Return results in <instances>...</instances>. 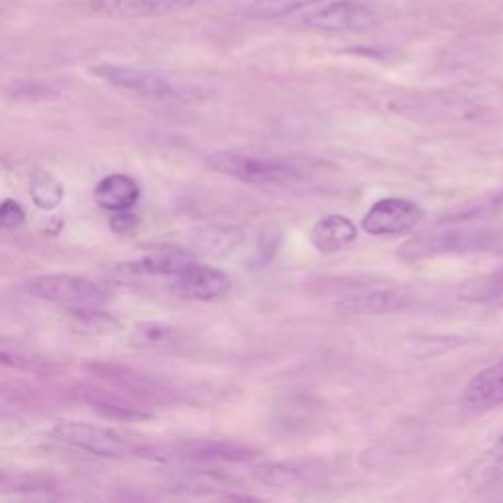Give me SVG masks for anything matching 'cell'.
Returning a JSON list of instances; mask_svg holds the SVG:
<instances>
[{
	"label": "cell",
	"instance_id": "cell-1",
	"mask_svg": "<svg viewBox=\"0 0 503 503\" xmlns=\"http://www.w3.org/2000/svg\"><path fill=\"white\" fill-rule=\"evenodd\" d=\"M207 163L226 178L256 187H293L309 178V168L297 159L252 154L242 149L212 152Z\"/></svg>",
	"mask_w": 503,
	"mask_h": 503
},
{
	"label": "cell",
	"instance_id": "cell-13",
	"mask_svg": "<svg viewBox=\"0 0 503 503\" xmlns=\"http://www.w3.org/2000/svg\"><path fill=\"white\" fill-rule=\"evenodd\" d=\"M197 3L199 0H91V6L112 16L146 18L187 10Z\"/></svg>",
	"mask_w": 503,
	"mask_h": 503
},
{
	"label": "cell",
	"instance_id": "cell-20",
	"mask_svg": "<svg viewBox=\"0 0 503 503\" xmlns=\"http://www.w3.org/2000/svg\"><path fill=\"white\" fill-rule=\"evenodd\" d=\"M317 3H323V0H252V3L244 8V15L248 18L272 20V18H282L297 8H305Z\"/></svg>",
	"mask_w": 503,
	"mask_h": 503
},
{
	"label": "cell",
	"instance_id": "cell-15",
	"mask_svg": "<svg viewBox=\"0 0 503 503\" xmlns=\"http://www.w3.org/2000/svg\"><path fill=\"white\" fill-rule=\"evenodd\" d=\"M77 397L83 404L95 407L98 413L118 421H142L149 417V415L140 405H136L132 399H126L120 394L108 392V389L103 387H79Z\"/></svg>",
	"mask_w": 503,
	"mask_h": 503
},
{
	"label": "cell",
	"instance_id": "cell-23",
	"mask_svg": "<svg viewBox=\"0 0 503 503\" xmlns=\"http://www.w3.org/2000/svg\"><path fill=\"white\" fill-rule=\"evenodd\" d=\"M24 219H26V212L16 200L6 199L0 203V226L3 229H18Z\"/></svg>",
	"mask_w": 503,
	"mask_h": 503
},
{
	"label": "cell",
	"instance_id": "cell-21",
	"mask_svg": "<svg viewBox=\"0 0 503 503\" xmlns=\"http://www.w3.org/2000/svg\"><path fill=\"white\" fill-rule=\"evenodd\" d=\"M0 366L24 372H46V362L15 343L0 341Z\"/></svg>",
	"mask_w": 503,
	"mask_h": 503
},
{
	"label": "cell",
	"instance_id": "cell-4",
	"mask_svg": "<svg viewBox=\"0 0 503 503\" xmlns=\"http://www.w3.org/2000/svg\"><path fill=\"white\" fill-rule=\"evenodd\" d=\"M492 242L494 234L488 231L450 229L411 238L397 250V256L404 262H423L438 256L474 254V252L488 250Z\"/></svg>",
	"mask_w": 503,
	"mask_h": 503
},
{
	"label": "cell",
	"instance_id": "cell-5",
	"mask_svg": "<svg viewBox=\"0 0 503 503\" xmlns=\"http://www.w3.org/2000/svg\"><path fill=\"white\" fill-rule=\"evenodd\" d=\"M91 73L120 91L136 93L146 98H187L189 95L183 87L148 69L118 66V63H100L91 69Z\"/></svg>",
	"mask_w": 503,
	"mask_h": 503
},
{
	"label": "cell",
	"instance_id": "cell-19",
	"mask_svg": "<svg viewBox=\"0 0 503 503\" xmlns=\"http://www.w3.org/2000/svg\"><path fill=\"white\" fill-rule=\"evenodd\" d=\"M30 197L37 209L54 210L61 205L63 197H66V189H63L56 175L37 169L32 173L30 180Z\"/></svg>",
	"mask_w": 503,
	"mask_h": 503
},
{
	"label": "cell",
	"instance_id": "cell-22",
	"mask_svg": "<svg viewBox=\"0 0 503 503\" xmlns=\"http://www.w3.org/2000/svg\"><path fill=\"white\" fill-rule=\"evenodd\" d=\"M134 341L140 346H168L175 341V329L161 323L138 324L134 331Z\"/></svg>",
	"mask_w": 503,
	"mask_h": 503
},
{
	"label": "cell",
	"instance_id": "cell-11",
	"mask_svg": "<svg viewBox=\"0 0 503 503\" xmlns=\"http://www.w3.org/2000/svg\"><path fill=\"white\" fill-rule=\"evenodd\" d=\"M503 404V360L476 374L462 392V405L472 413H486Z\"/></svg>",
	"mask_w": 503,
	"mask_h": 503
},
{
	"label": "cell",
	"instance_id": "cell-6",
	"mask_svg": "<svg viewBox=\"0 0 503 503\" xmlns=\"http://www.w3.org/2000/svg\"><path fill=\"white\" fill-rule=\"evenodd\" d=\"M52 436L63 445L100 458H122L130 452L117 431L87 421H59L54 425Z\"/></svg>",
	"mask_w": 503,
	"mask_h": 503
},
{
	"label": "cell",
	"instance_id": "cell-8",
	"mask_svg": "<svg viewBox=\"0 0 503 503\" xmlns=\"http://www.w3.org/2000/svg\"><path fill=\"white\" fill-rule=\"evenodd\" d=\"M423 219V209L411 199L385 197L375 200L362 217V229L372 236H399L413 231Z\"/></svg>",
	"mask_w": 503,
	"mask_h": 503
},
{
	"label": "cell",
	"instance_id": "cell-9",
	"mask_svg": "<svg viewBox=\"0 0 503 503\" xmlns=\"http://www.w3.org/2000/svg\"><path fill=\"white\" fill-rule=\"evenodd\" d=\"M173 292L195 301H217L231 292V278L222 270L193 260L171 280Z\"/></svg>",
	"mask_w": 503,
	"mask_h": 503
},
{
	"label": "cell",
	"instance_id": "cell-10",
	"mask_svg": "<svg viewBox=\"0 0 503 503\" xmlns=\"http://www.w3.org/2000/svg\"><path fill=\"white\" fill-rule=\"evenodd\" d=\"M413 303V295L404 287H374L344 297L336 309L344 314H389Z\"/></svg>",
	"mask_w": 503,
	"mask_h": 503
},
{
	"label": "cell",
	"instance_id": "cell-2",
	"mask_svg": "<svg viewBox=\"0 0 503 503\" xmlns=\"http://www.w3.org/2000/svg\"><path fill=\"white\" fill-rule=\"evenodd\" d=\"M22 289L32 297L67 309H97L108 299V292L98 282L73 273L34 275L22 283Z\"/></svg>",
	"mask_w": 503,
	"mask_h": 503
},
{
	"label": "cell",
	"instance_id": "cell-7",
	"mask_svg": "<svg viewBox=\"0 0 503 503\" xmlns=\"http://www.w3.org/2000/svg\"><path fill=\"white\" fill-rule=\"evenodd\" d=\"M301 24L321 32H360L377 24L375 12L358 0H336L301 15Z\"/></svg>",
	"mask_w": 503,
	"mask_h": 503
},
{
	"label": "cell",
	"instance_id": "cell-17",
	"mask_svg": "<svg viewBox=\"0 0 503 503\" xmlns=\"http://www.w3.org/2000/svg\"><path fill=\"white\" fill-rule=\"evenodd\" d=\"M458 299L468 303H494L503 301V263L489 273L477 275L458 287Z\"/></svg>",
	"mask_w": 503,
	"mask_h": 503
},
{
	"label": "cell",
	"instance_id": "cell-3",
	"mask_svg": "<svg viewBox=\"0 0 503 503\" xmlns=\"http://www.w3.org/2000/svg\"><path fill=\"white\" fill-rule=\"evenodd\" d=\"M146 458L161 462H181L193 467H210V464H241L256 457V452L231 440H189L180 445L149 447L140 450Z\"/></svg>",
	"mask_w": 503,
	"mask_h": 503
},
{
	"label": "cell",
	"instance_id": "cell-18",
	"mask_svg": "<svg viewBox=\"0 0 503 503\" xmlns=\"http://www.w3.org/2000/svg\"><path fill=\"white\" fill-rule=\"evenodd\" d=\"M468 480L474 488H488L503 480V436H499L489 450L484 452V457L474 464Z\"/></svg>",
	"mask_w": 503,
	"mask_h": 503
},
{
	"label": "cell",
	"instance_id": "cell-12",
	"mask_svg": "<svg viewBox=\"0 0 503 503\" xmlns=\"http://www.w3.org/2000/svg\"><path fill=\"white\" fill-rule=\"evenodd\" d=\"M356 238V224L344 215H326L314 222L309 231V241L321 254H338L354 244Z\"/></svg>",
	"mask_w": 503,
	"mask_h": 503
},
{
	"label": "cell",
	"instance_id": "cell-16",
	"mask_svg": "<svg viewBox=\"0 0 503 503\" xmlns=\"http://www.w3.org/2000/svg\"><path fill=\"white\" fill-rule=\"evenodd\" d=\"M195 258L189 252L173 246H159L148 252L140 260L132 263V270L142 275H159V278L173 280L183 268H187Z\"/></svg>",
	"mask_w": 503,
	"mask_h": 503
},
{
	"label": "cell",
	"instance_id": "cell-14",
	"mask_svg": "<svg viewBox=\"0 0 503 503\" xmlns=\"http://www.w3.org/2000/svg\"><path fill=\"white\" fill-rule=\"evenodd\" d=\"M95 203L108 212L132 210V207L140 199V185H138L130 175L112 173L100 180L95 187Z\"/></svg>",
	"mask_w": 503,
	"mask_h": 503
}]
</instances>
